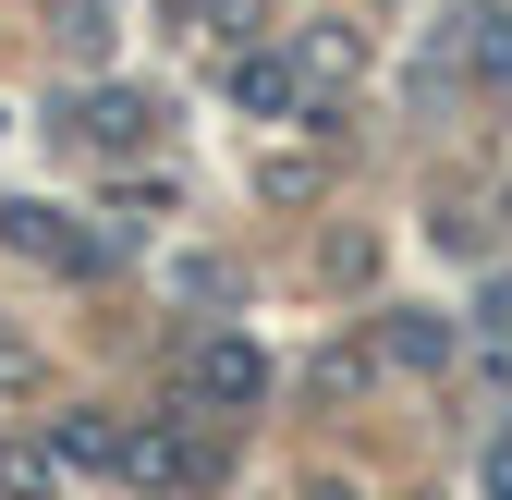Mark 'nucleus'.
<instances>
[{
  "instance_id": "f257e3e1",
  "label": "nucleus",
  "mask_w": 512,
  "mask_h": 500,
  "mask_svg": "<svg viewBox=\"0 0 512 500\" xmlns=\"http://www.w3.org/2000/svg\"><path fill=\"white\" fill-rule=\"evenodd\" d=\"M256 391H269V366H256V342H244V330L196 342V403H256Z\"/></svg>"
},
{
  "instance_id": "f03ea898",
  "label": "nucleus",
  "mask_w": 512,
  "mask_h": 500,
  "mask_svg": "<svg viewBox=\"0 0 512 500\" xmlns=\"http://www.w3.org/2000/svg\"><path fill=\"white\" fill-rule=\"evenodd\" d=\"M135 476L147 488H196L208 476V440H135Z\"/></svg>"
},
{
  "instance_id": "7ed1b4c3",
  "label": "nucleus",
  "mask_w": 512,
  "mask_h": 500,
  "mask_svg": "<svg viewBox=\"0 0 512 500\" xmlns=\"http://www.w3.org/2000/svg\"><path fill=\"white\" fill-rule=\"evenodd\" d=\"M232 98H244V110H293V61H281V49L232 61Z\"/></svg>"
},
{
  "instance_id": "20e7f679",
  "label": "nucleus",
  "mask_w": 512,
  "mask_h": 500,
  "mask_svg": "<svg viewBox=\"0 0 512 500\" xmlns=\"http://www.w3.org/2000/svg\"><path fill=\"white\" fill-rule=\"evenodd\" d=\"M464 61H476L488 86H512V25L500 13H464Z\"/></svg>"
},
{
  "instance_id": "39448f33",
  "label": "nucleus",
  "mask_w": 512,
  "mask_h": 500,
  "mask_svg": "<svg viewBox=\"0 0 512 500\" xmlns=\"http://www.w3.org/2000/svg\"><path fill=\"white\" fill-rule=\"evenodd\" d=\"M391 354H403V366H439V354H452V330H427V318H403V330H391Z\"/></svg>"
},
{
  "instance_id": "423d86ee",
  "label": "nucleus",
  "mask_w": 512,
  "mask_h": 500,
  "mask_svg": "<svg viewBox=\"0 0 512 500\" xmlns=\"http://www.w3.org/2000/svg\"><path fill=\"white\" fill-rule=\"evenodd\" d=\"M0 379H25V342H0Z\"/></svg>"
}]
</instances>
